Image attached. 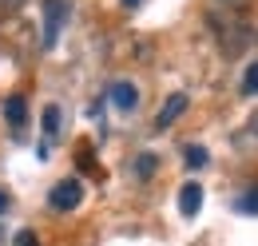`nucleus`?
Instances as JSON below:
<instances>
[{
    "label": "nucleus",
    "mask_w": 258,
    "mask_h": 246,
    "mask_svg": "<svg viewBox=\"0 0 258 246\" xmlns=\"http://www.w3.org/2000/svg\"><path fill=\"white\" fill-rule=\"evenodd\" d=\"M80 203H84V183H80V179H60V183L48 191V207L60 211V215L76 211Z\"/></svg>",
    "instance_id": "obj_1"
},
{
    "label": "nucleus",
    "mask_w": 258,
    "mask_h": 246,
    "mask_svg": "<svg viewBox=\"0 0 258 246\" xmlns=\"http://www.w3.org/2000/svg\"><path fill=\"white\" fill-rule=\"evenodd\" d=\"M68 16V0H44V48H56Z\"/></svg>",
    "instance_id": "obj_2"
},
{
    "label": "nucleus",
    "mask_w": 258,
    "mask_h": 246,
    "mask_svg": "<svg viewBox=\"0 0 258 246\" xmlns=\"http://www.w3.org/2000/svg\"><path fill=\"white\" fill-rule=\"evenodd\" d=\"M183 111H187V95H183V92L167 95V103H163V107H159V115H155V127H159V131H167V127L179 119Z\"/></svg>",
    "instance_id": "obj_3"
},
{
    "label": "nucleus",
    "mask_w": 258,
    "mask_h": 246,
    "mask_svg": "<svg viewBox=\"0 0 258 246\" xmlns=\"http://www.w3.org/2000/svg\"><path fill=\"white\" fill-rule=\"evenodd\" d=\"M4 119H8V127L20 135L24 131V123H28V103H24V95H8L4 99Z\"/></svg>",
    "instance_id": "obj_4"
},
{
    "label": "nucleus",
    "mask_w": 258,
    "mask_h": 246,
    "mask_svg": "<svg viewBox=\"0 0 258 246\" xmlns=\"http://www.w3.org/2000/svg\"><path fill=\"white\" fill-rule=\"evenodd\" d=\"M199 207H203V187L199 183H183V191H179V211H183L187 218H195Z\"/></svg>",
    "instance_id": "obj_5"
},
{
    "label": "nucleus",
    "mask_w": 258,
    "mask_h": 246,
    "mask_svg": "<svg viewBox=\"0 0 258 246\" xmlns=\"http://www.w3.org/2000/svg\"><path fill=\"white\" fill-rule=\"evenodd\" d=\"M111 103H115L119 111H131V107L139 103V92H135V84H115V88H111Z\"/></svg>",
    "instance_id": "obj_6"
},
{
    "label": "nucleus",
    "mask_w": 258,
    "mask_h": 246,
    "mask_svg": "<svg viewBox=\"0 0 258 246\" xmlns=\"http://www.w3.org/2000/svg\"><path fill=\"white\" fill-rule=\"evenodd\" d=\"M155 171H159V159H155V155H135V175H139V179H151V175H155Z\"/></svg>",
    "instance_id": "obj_7"
},
{
    "label": "nucleus",
    "mask_w": 258,
    "mask_h": 246,
    "mask_svg": "<svg viewBox=\"0 0 258 246\" xmlns=\"http://www.w3.org/2000/svg\"><path fill=\"white\" fill-rule=\"evenodd\" d=\"M238 92L242 95H258V60L242 72V84H238Z\"/></svg>",
    "instance_id": "obj_8"
},
{
    "label": "nucleus",
    "mask_w": 258,
    "mask_h": 246,
    "mask_svg": "<svg viewBox=\"0 0 258 246\" xmlns=\"http://www.w3.org/2000/svg\"><path fill=\"white\" fill-rule=\"evenodd\" d=\"M234 207H238L242 215H258V187H250V191H242Z\"/></svg>",
    "instance_id": "obj_9"
},
{
    "label": "nucleus",
    "mask_w": 258,
    "mask_h": 246,
    "mask_svg": "<svg viewBox=\"0 0 258 246\" xmlns=\"http://www.w3.org/2000/svg\"><path fill=\"white\" fill-rule=\"evenodd\" d=\"M44 131H48V135H56V131H60V107H56V103H48V107H44Z\"/></svg>",
    "instance_id": "obj_10"
},
{
    "label": "nucleus",
    "mask_w": 258,
    "mask_h": 246,
    "mask_svg": "<svg viewBox=\"0 0 258 246\" xmlns=\"http://www.w3.org/2000/svg\"><path fill=\"white\" fill-rule=\"evenodd\" d=\"M207 159H211V155L203 151V147H187V167H191V171H199V167H207Z\"/></svg>",
    "instance_id": "obj_11"
},
{
    "label": "nucleus",
    "mask_w": 258,
    "mask_h": 246,
    "mask_svg": "<svg viewBox=\"0 0 258 246\" xmlns=\"http://www.w3.org/2000/svg\"><path fill=\"white\" fill-rule=\"evenodd\" d=\"M12 246H40V238H36L32 230H20V234L12 238Z\"/></svg>",
    "instance_id": "obj_12"
},
{
    "label": "nucleus",
    "mask_w": 258,
    "mask_h": 246,
    "mask_svg": "<svg viewBox=\"0 0 258 246\" xmlns=\"http://www.w3.org/2000/svg\"><path fill=\"white\" fill-rule=\"evenodd\" d=\"M246 135L258 139V111H250V119H246Z\"/></svg>",
    "instance_id": "obj_13"
},
{
    "label": "nucleus",
    "mask_w": 258,
    "mask_h": 246,
    "mask_svg": "<svg viewBox=\"0 0 258 246\" xmlns=\"http://www.w3.org/2000/svg\"><path fill=\"white\" fill-rule=\"evenodd\" d=\"M4 211H8V191L0 187V215H4Z\"/></svg>",
    "instance_id": "obj_14"
},
{
    "label": "nucleus",
    "mask_w": 258,
    "mask_h": 246,
    "mask_svg": "<svg viewBox=\"0 0 258 246\" xmlns=\"http://www.w3.org/2000/svg\"><path fill=\"white\" fill-rule=\"evenodd\" d=\"M139 4H143V0H123V8H139Z\"/></svg>",
    "instance_id": "obj_15"
},
{
    "label": "nucleus",
    "mask_w": 258,
    "mask_h": 246,
    "mask_svg": "<svg viewBox=\"0 0 258 246\" xmlns=\"http://www.w3.org/2000/svg\"><path fill=\"white\" fill-rule=\"evenodd\" d=\"M8 4H20V0H8Z\"/></svg>",
    "instance_id": "obj_16"
}]
</instances>
